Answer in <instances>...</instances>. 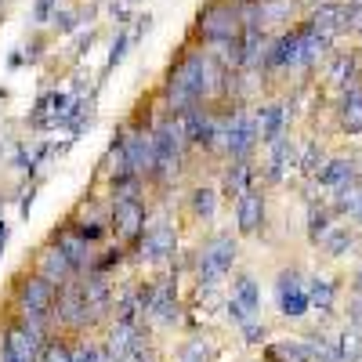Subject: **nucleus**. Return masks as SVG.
Returning a JSON list of instances; mask_svg holds the SVG:
<instances>
[{
    "label": "nucleus",
    "instance_id": "47",
    "mask_svg": "<svg viewBox=\"0 0 362 362\" xmlns=\"http://www.w3.org/2000/svg\"><path fill=\"white\" fill-rule=\"evenodd\" d=\"M355 25H358V33H362V15H358V22H355Z\"/></svg>",
    "mask_w": 362,
    "mask_h": 362
},
{
    "label": "nucleus",
    "instance_id": "10",
    "mask_svg": "<svg viewBox=\"0 0 362 362\" xmlns=\"http://www.w3.org/2000/svg\"><path fill=\"white\" fill-rule=\"evenodd\" d=\"M276 297H279V312L286 319H300L308 315L312 300H308V283L300 279L297 268H283L279 279H276Z\"/></svg>",
    "mask_w": 362,
    "mask_h": 362
},
{
    "label": "nucleus",
    "instance_id": "7",
    "mask_svg": "<svg viewBox=\"0 0 362 362\" xmlns=\"http://www.w3.org/2000/svg\"><path fill=\"white\" fill-rule=\"evenodd\" d=\"M148 225V206L141 196H119L109 206V232L119 239V243H134V239L145 232Z\"/></svg>",
    "mask_w": 362,
    "mask_h": 362
},
{
    "label": "nucleus",
    "instance_id": "1",
    "mask_svg": "<svg viewBox=\"0 0 362 362\" xmlns=\"http://www.w3.org/2000/svg\"><path fill=\"white\" fill-rule=\"evenodd\" d=\"M225 90H228V69H221L203 44L199 47L185 44L160 83V102L167 112H185L192 105H218Z\"/></svg>",
    "mask_w": 362,
    "mask_h": 362
},
{
    "label": "nucleus",
    "instance_id": "3",
    "mask_svg": "<svg viewBox=\"0 0 362 362\" xmlns=\"http://www.w3.org/2000/svg\"><path fill=\"white\" fill-rule=\"evenodd\" d=\"M243 33V15H239L235 0H206V4L196 11L192 22V40L203 47H218L228 44Z\"/></svg>",
    "mask_w": 362,
    "mask_h": 362
},
{
    "label": "nucleus",
    "instance_id": "43",
    "mask_svg": "<svg viewBox=\"0 0 362 362\" xmlns=\"http://www.w3.org/2000/svg\"><path fill=\"white\" fill-rule=\"evenodd\" d=\"M351 322H355V326H362V293L355 297V305H351Z\"/></svg>",
    "mask_w": 362,
    "mask_h": 362
},
{
    "label": "nucleus",
    "instance_id": "5",
    "mask_svg": "<svg viewBox=\"0 0 362 362\" xmlns=\"http://www.w3.org/2000/svg\"><path fill=\"white\" fill-rule=\"evenodd\" d=\"M134 257L138 261H148V264H156V261H174L177 254V225L170 218H156V221H148L145 232L131 243Z\"/></svg>",
    "mask_w": 362,
    "mask_h": 362
},
{
    "label": "nucleus",
    "instance_id": "19",
    "mask_svg": "<svg viewBox=\"0 0 362 362\" xmlns=\"http://www.w3.org/2000/svg\"><path fill=\"white\" fill-rule=\"evenodd\" d=\"M218 203H221V192H218L214 185H196V189L189 192V214H192L196 221H214Z\"/></svg>",
    "mask_w": 362,
    "mask_h": 362
},
{
    "label": "nucleus",
    "instance_id": "46",
    "mask_svg": "<svg viewBox=\"0 0 362 362\" xmlns=\"http://www.w3.org/2000/svg\"><path fill=\"white\" fill-rule=\"evenodd\" d=\"M124 4H127V8H134V4H141V0H124Z\"/></svg>",
    "mask_w": 362,
    "mask_h": 362
},
{
    "label": "nucleus",
    "instance_id": "8",
    "mask_svg": "<svg viewBox=\"0 0 362 362\" xmlns=\"http://www.w3.org/2000/svg\"><path fill=\"white\" fill-rule=\"evenodd\" d=\"M54 297H58V286L44 279L40 272H22L11 286V300L18 312H51Z\"/></svg>",
    "mask_w": 362,
    "mask_h": 362
},
{
    "label": "nucleus",
    "instance_id": "24",
    "mask_svg": "<svg viewBox=\"0 0 362 362\" xmlns=\"http://www.w3.org/2000/svg\"><path fill=\"white\" fill-rule=\"evenodd\" d=\"M351 247H355V232L344 228V225H329V232L322 235V250H326L329 257H341V254H348Z\"/></svg>",
    "mask_w": 362,
    "mask_h": 362
},
{
    "label": "nucleus",
    "instance_id": "12",
    "mask_svg": "<svg viewBox=\"0 0 362 362\" xmlns=\"http://www.w3.org/2000/svg\"><path fill=\"white\" fill-rule=\"evenodd\" d=\"M33 272H40L44 279H51L54 286H62V283H69V279H76V268L69 264V257L58 250L51 239L37 250V257H33Z\"/></svg>",
    "mask_w": 362,
    "mask_h": 362
},
{
    "label": "nucleus",
    "instance_id": "44",
    "mask_svg": "<svg viewBox=\"0 0 362 362\" xmlns=\"http://www.w3.org/2000/svg\"><path fill=\"white\" fill-rule=\"evenodd\" d=\"M351 286H355V293H362V268L355 272V283H351Z\"/></svg>",
    "mask_w": 362,
    "mask_h": 362
},
{
    "label": "nucleus",
    "instance_id": "11",
    "mask_svg": "<svg viewBox=\"0 0 362 362\" xmlns=\"http://www.w3.org/2000/svg\"><path fill=\"white\" fill-rule=\"evenodd\" d=\"M264 210H268L264 189L254 181L250 189H243L235 196V232L239 235H257L264 228Z\"/></svg>",
    "mask_w": 362,
    "mask_h": 362
},
{
    "label": "nucleus",
    "instance_id": "40",
    "mask_svg": "<svg viewBox=\"0 0 362 362\" xmlns=\"http://www.w3.org/2000/svg\"><path fill=\"white\" fill-rule=\"evenodd\" d=\"M40 54H44V37L37 33L33 44H25V62H40Z\"/></svg>",
    "mask_w": 362,
    "mask_h": 362
},
{
    "label": "nucleus",
    "instance_id": "25",
    "mask_svg": "<svg viewBox=\"0 0 362 362\" xmlns=\"http://www.w3.org/2000/svg\"><path fill=\"white\" fill-rule=\"evenodd\" d=\"M80 22H83V15H80L76 8L58 4L47 25H51V33H54V37H69V33H76V29H80Z\"/></svg>",
    "mask_w": 362,
    "mask_h": 362
},
{
    "label": "nucleus",
    "instance_id": "2",
    "mask_svg": "<svg viewBox=\"0 0 362 362\" xmlns=\"http://www.w3.org/2000/svg\"><path fill=\"white\" fill-rule=\"evenodd\" d=\"M239 257V239L232 232H214L206 243L196 250V286L199 293H214L235 268Z\"/></svg>",
    "mask_w": 362,
    "mask_h": 362
},
{
    "label": "nucleus",
    "instance_id": "32",
    "mask_svg": "<svg viewBox=\"0 0 362 362\" xmlns=\"http://www.w3.org/2000/svg\"><path fill=\"white\" fill-rule=\"evenodd\" d=\"M73 362H105L102 341H90L87 334H80L76 344H73Z\"/></svg>",
    "mask_w": 362,
    "mask_h": 362
},
{
    "label": "nucleus",
    "instance_id": "14",
    "mask_svg": "<svg viewBox=\"0 0 362 362\" xmlns=\"http://www.w3.org/2000/svg\"><path fill=\"white\" fill-rule=\"evenodd\" d=\"M290 167H297V145H293L290 134H279L276 141H268V170H264V177L276 185V181L286 177Z\"/></svg>",
    "mask_w": 362,
    "mask_h": 362
},
{
    "label": "nucleus",
    "instance_id": "16",
    "mask_svg": "<svg viewBox=\"0 0 362 362\" xmlns=\"http://www.w3.org/2000/svg\"><path fill=\"white\" fill-rule=\"evenodd\" d=\"M254 181H257V174H254V163L250 160H228L225 163V174H221V192L228 199H235L243 189H250Z\"/></svg>",
    "mask_w": 362,
    "mask_h": 362
},
{
    "label": "nucleus",
    "instance_id": "22",
    "mask_svg": "<svg viewBox=\"0 0 362 362\" xmlns=\"http://www.w3.org/2000/svg\"><path fill=\"white\" fill-rule=\"evenodd\" d=\"M264 362H312L305 341H272L264 344Z\"/></svg>",
    "mask_w": 362,
    "mask_h": 362
},
{
    "label": "nucleus",
    "instance_id": "38",
    "mask_svg": "<svg viewBox=\"0 0 362 362\" xmlns=\"http://www.w3.org/2000/svg\"><path fill=\"white\" fill-rule=\"evenodd\" d=\"M239 329H243V341H247V344H261L264 334H268L261 319H254V322H247V326H239Z\"/></svg>",
    "mask_w": 362,
    "mask_h": 362
},
{
    "label": "nucleus",
    "instance_id": "39",
    "mask_svg": "<svg viewBox=\"0 0 362 362\" xmlns=\"http://www.w3.org/2000/svg\"><path fill=\"white\" fill-rule=\"evenodd\" d=\"M148 29H153V15H138L134 18V33H131V44H138V40H145V33H148Z\"/></svg>",
    "mask_w": 362,
    "mask_h": 362
},
{
    "label": "nucleus",
    "instance_id": "42",
    "mask_svg": "<svg viewBox=\"0 0 362 362\" xmlns=\"http://www.w3.org/2000/svg\"><path fill=\"white\" fill-rule=\"evenodd\" d=\"M8 235H11V225L0 218V254H4V247H8Z\"/></svg>",
    "mask_w": 362,
    "mask_h": 362
},
{
    "label": "nucleus",
    "instance_id": "4",
    "mask_svg": "<svg viewBox=\"0 0 362 362\" xmlns=\"http://www.w3.org/2000/svg\"><path fill=\"white\" fill-rule=\"evenodd\" d=\"M257 145H261V134H257L254 109H247L243 102H232L228 112L221 116V156L225 160H250Z\"/></svg>",
    "mask_w": 362,
    "mask_h": 362
},
{
    "label": "nucleus",
    "instance_id": "15",
    "mask_svg": "<svg viewBox=\"0 0 362 362\" xmlns=\"http://www.w3.org/2000/svg\"><path fill=\"white\" fill-rule=\"evenodd\" d=\"M254 119H257V134H261L264 145L276 141L279 134H286V105H279V102L257 105V109H254Z\"/></svg>",
    "mask_w": 362,
    "mask_h": 362
},
{
    "label": "nucleus",
    "instance_id": "50",
    "mask_svg": "<svg viewBox=\"0 0 362 362\" xmlns=\"http://www.w3.org/2000/svg\"><path fill=\"white\" fill-rule=\"evenodd\" d=\"M358 362H362V358H358Z\"/></svg>",
    "mask_w": 362,
    "mask_h": 362
},
{
    "label": "nucleus",
    "instance_id": "18",
    "mask_svg": "<svg viewBox=\"0 0 362 362\" xmlns=\"http://www.w3.org/2000/svg\"><path fill=\"white\" fill-rule=\"evenodd\" d=\"M228 297H235L250 315L261 319V283L250 276V272H239V276H232V293H228Z\"/></svg>",
    "mask_w": 362,
    "mask_h": 362
},
{
    "label": "nucleus",
    "instance_id": "30",
    "mask_svg": "<svg viewBox=\"0 0 362 362\" xmlns=\"http://www.w3.org/2000/svg\"><path fill=\"white\" fill-rule=\"evenodd\" d=\"M69 225H73V228L87 239V243H95V247H98L102 239L109 235V218H105V221H102V218H73Z\"/></svg>",
    "mask_w": 362,
    "mask_h": 362
},
{
    "label": "nucleus",
    "instance_id": "45",
    "mask_svg": "<svg viewBox=\"0 0 362 362\" xmlns=\"http://www.w3.org/2000/svg\"><path fill=\"white\" fill-rule=\"evenodd\" d=\"M8 4L11 0H0V22H4V15H8Z\"/></svg>",
    "mask_w": 362,
    "mask_h": 362
},
{
    "label": "nucleus",
    "instance_id": "29",
    "mask_svg": "<svg viewBox=\"0 0 362 362\" xmlns=\"http://www.w3.org/2000/svg\"><path fill=\"white\" fill-rule=\"evenodd\" d=\"M337 351H341V362H358L362 358V326L344 329V334L337 337Z\"/></svg>",
    "mask_w": 362,
    "mask_h": 362
},
{
    "label": "nucleus",
    "instance_id": "28",
    "mask_svg": "<svg viewBox=\"0 0 362 362\" xmlns=\"http://www.w3.org/2000/svg\"><path fill=\"white\" fill-rule=\"evenodd\" d=\"M40 362H73V344L62 334H51L40 348Z\"/></svg>",
    "mask_w": 362,
    "mask_h": 362
},
{
    "label": "nucleus",
    "instance_id": "31",
    "mask_svg": "<svg viewBox=\"0 0 362 362\" xmlns=\"http://www.w3.org/2000/svg\"><path fill=\"white\" fill-rule=\"evenodd\" d=\"M305 348L312 355V362H341V351H337V341L329 337H305Z\"/></svg>",
    "mask_w": 362,
    "mask_h": 362
},
{
    "label": "nucleus",
    "instance_id": "26",
    "mask_svg": "<svg viewBox=\"0 0 362 362\" xmlns=\"http://www.w3.org/2000/svg\"><path fill=\"white\" fill-rule=\"evenodd\" d=\"M131 47H134V44H131V29H127V22H124V25L116 29L112 44H109V54H105V69H102V73L109 76V73H112V69H116V66L127 58V51H131Z\"/></svg>",
    "mask_w": 362,
    "mask_h": 362
},
{
    "label": "nucleus",
    "instance_id": "41",
    "mask_svg": "<svg viewBox=\"0 0 362 362\" xmlns=\"http://www.w3.org/2000/svg\"><path fill=\"white\" fill-rule=\"evenodd\" d=\"M33 196H37V185H29V189L22 192V203H18V214H22V218H29V206H33Z\"/></svg>",
    "mask_w": 362,
    "mask_h": 362
},
{
    "label": "nucleus",
    "instance_id": "20",
    "mask_svg": "<svg viewBox=\"0 0 362 362\" xmlns=\"http://www.w3.org/2000/svg\"><path fill=\"white\" fill-rule=\"evenodd\" d=\"M315 177H319V185H322V189L334 192V189H341V185H344V181L358 177V174H355V160H344V156L326 160V163H322V170H319Z\"/></svg>",
    "mask_w": 362,
    "mask_h": 362
},
{
    "label": "nucleus",
    "instance_id": "13",
    "mask_svg": "<svg viewBox=\"0 0 362 362\" xmlns=\"http://www.w3.org/2000/svg\"><path fill=\"white\" fill-rule=\"evenodd\" d=\"M145 322H160V326H177L181 322V300H177V286L170 279L156 283L153 305L145 312Z\"/></svg>",
    "mask_w": 362,
    "mask_h": 362
},
{
    "label": "nucleus",
    "instance_id": "23",
    "mask_svg": "<svg viewBox=\"0 0 362 362\" xmlns=\"http://www.w3.org/2000/svg\"><path fill=\"white\" fill-rule=\"evenodd\" d=\"M308 300L319 315H329L337 305V283L334 279H312L308 283Z\"/></svg>",
    "mask_w": 362,
    "mask_h": 362
},
{
    "label": "nucleus",
    "instance_id": "37",
    "mask_svg": "<svg viewBox=\"0 0 362 362\" xmlns=\"http://www.w3.org/2000/svg\"><path fill=\"white\" fill-rule=\"evenodd\" d=\"M58 4H62V0H33V25L44 29V25L51 22V15H54Z\"/></svg>",
    "mask_w": 362,
    "mask_h": 362
},
{
    "label": "nucleus",
    "instance_id": "27",
    "mask_svg": "<svg viewBox=\"0 0 362 362\" xmlns=\"http://www.w3.org/2000/svg\"><path fill=\"white\" fill-rule=\"evenodd\" d=\"M214 355H218V348L210 344L206 337H192V341L181 344L177 362H214Z\"/></svg>",
    "mask_w": 362,
    "mask_h": 362
},
{
    "label": "nucleus",
    "instance_id": "9",
    "mask_svg": "<svg viewBox=\"0 0 362 362\" xmlns=\"http://www.w3.org/2000/svg\"><path fill=\"white\" fill-rule=\"evenodd\" d=\"M51 243L69 257V264L76 268V276H87V272H95V261H98V250L95 243H87V239L73 228V225H62L51 232Z\"/></svg>",
    "mask_w": 362,
    "mask_h": 362
},
{
    "label": "nucleus",
    "instance_id": "49",
    "mask_svg": "<svg viewBox=\"0 0 362 362\" xmlns=\"http://www.w3.org/2000/svg\"><path fill=\"white\" fill-rule=\"evenodd\" d=\"M358 221H362V214H358Z\"/></svg>",
    "mask_w": 362,
    "mask_h": 362
},
{
    "label": "nucleus",
    "instance_id": "48",
    "mask_svg": "<svg viewBox=\"0 0 362 362\" xmlns=\"http://www.w3.org/2000/svg\"><path fill=\"white\" fill-rule=\"evenodd\" d=\"M351 4H362V0H351Z\"/></svg>",
    "mask_w": 362,
    "mask_h": 362
},
{
    "label": "nucleus",
    "instance_id": "34",
    "mask_svg": "<svg viewBox=\"0 0 362 362\" xmlns=\"http://www.w3.org/2000/svg\"><path fill=\"white\" fill-rule=\"evenodd\" d=\"M348 80H355V54H337L334 66H329V83L348 90Z\"/></svg>",
    "mask_w": 362,
    "mask_h": 362
},
{
    "label": "nucleus",
    "instance_id": "6",
    "mask_svg": "<svg viewBox=\"0 0 362 362\" xmlns=\"http://www.w3.org/2000/svg\"><path fill=\"white\" fill-rule=\"evenodd\" d=\"M358 22V4H341V0H322V4H315L312 11H308V29L312 33H319L326 44H334L344 29H351Z\"/></svg>",
    "mask_w": 362,
    "mask_h": 362
},
{
    "label": "nucleus",
    "instance_id": "33",
    "mask_svg": "<svg viewBox=\"0 0 362 362\" xmlns=\"http://www.w3.org/2000/svg\"><path fill=\"white\" fill-rule=\"evenodd\" d=\"M322 148H319V141H305V148H300V156H297V167H300V174H319L322 170Z\"/></svg>",
    "mask_w": 362,
    "mask_h": 362
},
{
    "label": "nucleus",
    "instance_id": "21",
    "mask_svg": "<svg viewBox=\"0 0 362 362\" xmlns=\"http://www.w3.org/2000/svg\"><path fill=\"white\" fill-rule=\"evenodd\" d=\"M334 210L344 214V218H358L362 214V181L358 177L344 181L341 189H334Z\"/></svg>",
    "mask_w": 362,
    "mask_h": 362
},
{
    "label": "nucleus",
    "instance_id": "35",
    "mask_svg": "<svg viewBox=\"0 0 362 362\" xmlns=\"http://www.w3.org/2000/svg\"><path fill=\"white\" fill-rule=\"evenodd\" d=\"M124 261H127V243H116V247H109V250L95 261V272H105V276H109V272L119 268Z\"/></svg>",
    "mask_w": 362,
    "mask_h": 362
},
{
    "label": "nucleus",
    "instance_id": "17",
    "mask_svg": "<svg viewBox=\"0 0 362 362\" xmlns=\"http://www.w3.org/2000/svg\"><path fill=\"white\" fill-rule=\"evenodd\" d=\"M337 124L344 134H362V90L358 87H348L344 98H341V109H337Z\"/></svg>",
    "mask_w": 362,
    "mask_h": 362
},
{
    "label": "nucleus",
    "instance_id": "36",
    "mask_svg": "<svg viewBox=\"0 0 362 362\" xmlns=\"http://www.w3.org/2000/svg\"><path fill=\"white\" fill-rule=\"evenodd\" d=\"M326 232H329V214H326L322 206H319V210L312 206V214H308V239H312V243L319 247Z\"/></svg>",
    "mask_w": 362,
    "mask_h": 362
}]
</instances>
